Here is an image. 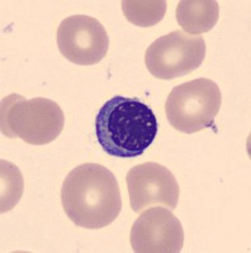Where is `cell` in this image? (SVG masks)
I'll list each match as a JSON object with an SVG mask.
<instances>
[{
	"instance_id": "6da1fadb",
	"label": "cell",
	"mask_w": 251,
	"mask_h": 253,
	"mask_svg": "<svg viewBox=\"0 0 251 253\" xmlns=\"http://www.w3.org/2000/svg\"><path fill=\"white\" fill-rule=\"evenodd\" d=\"M61 203L74 224L85 229H100L112 224L121 213L118 181L107 167L83 164L65 177Z\"/></svg>"
},
{
	"instance_id": "7a4b0ae2",
	"label": "cell",
	"mask_w": 251,
	"mask_h": 253,
	"mask_svg": "<svg viewBox=\"0 0 251 253\" xmlns=\"http://www.w3.org/2000/svg\"><path fill=\"white\" fill-rule=\"evenodd\" d=\"M157 119L137 98L114 96L105 101L96 118V135L104 152L119 158L141 156L155 141Z\"/></svg>"
},
{
	"instance_id": "3957f363",
	"label": "cell",
	"mask_w": 251,
	"mask_h": 253,
	"mask_svg": "<svg viewBox=\"0 0 251 253\" xmlns=\"http://www.w3.org/2000/svg\"><path fill=\"white\" fill-rule=\"evenodd\" d=\"M65 115L51 99H24L12 94L1 100V133L9 138H20L29 144L51 143L61 134Z\"/></svg>"
},
{
	"instance_id": "277c9868",
	"label": "cell",
	"mask_w": 251,
	"mask_h": 253,
	"mask_svg": "<svg viewBox=\"0 0 251 253\" xmlns=\"http://www.w3.org/2000/svg\"><path fill=\"white\" fill-rule=\"evenodd\" d=\"M221 104L218 85L201 78L174 87L166 99L165 112L173 128L191 134L213 126Z\"/></svg>"
},
{
	"instance_id": "5b68a950",
	"label": "cell",
	"mask_w": 251,
	"mask_h": 253,
	"mask_svg": "<svg viewBox=\"0 0 251 253\" xmlns=\"http://www.w3.org/2000/svg\"><path fill=\"white\" fill-rule=\"evenodd\" d=\"M204 57L205 41L202 36L173 31L149 46L145 53V63L155 78L173 80L198 69Z\"/></svg>"
},
{
	"instance_id": "8992f818",
	"label": "cell",
	"mask_w": 251,
	"mask_h": 253,
	"mask_svg": "<svg viewBox=\"0 0 251 253\" xmlns=\"http://www.w3.org/2000/svg\"><path fill=\"white\" fill-rule=\"evenodd\" d=\"M57 46L70 62L90 66L100 62L108 53L109 37L98 19L89 15H71L57 29Z\"/></svg>"
},
{
	"instance_id": "52a82bcc",
	"label": "cell",
	"mask_w": 251,
	"mask_h": 253,
	"mask_svg": "<svg viewBox=\"0 0 251 253\" xmlns=\"http://www.w3.org/2000/svg\"><path fill=\"white\" fill-rule=\"evenodd\" d=\"M127 187L135 213H142L153 205H162L173 211L179 202L180 189L175 176L156 162L132 167L127 173Z\"/></svg>"
},
{
	"instance_id": "ba28073f",
	"label": "cell",
	"mask_w": 251,
	"mask_h": 253,
	"mask_svg": "<svg viewBox=\"0 0 251 253\" xmlns=\"http://www.w3.org/2000/svg\"><path fill=\"white\" fill-rule=\"evenodd\" d=\"M184 246L182 223L166 208H151L133 223L131 247L136 253H179Z\"/></svg>"
},
{
	"instance_id": "9c48e42d",
	"label": "cell",
	"mask_w": 251,
	"mask_h": 253,
	"mask_svg": "<svg viewBox=\"0 0 251 253\" xmlns=\"http://www.w3.org/2000/svg\"><path fill=\"white\" fill-rule=\"evenodd\" d=\"M219 18V4L214 0H182L176 6V20L191 36L209 32Z\"/></svg>"
},
{
	"instance_id": "30bf717a",
	"label": "cell",
	"mask_w": 251,
	"mask_h": 253,
	"mask_svg": "<svg viewBox=\"0 0 251 253\" xmlns=\"http://www.w3.org/2000/svg\"><path fill=\"white\" fill-rule=\"evenodd\" d=\"M122 10L128 22L137 27H151L161 22L166 13L165 0H123Z\"/></svg>"
},
{
	"instance_id": "8fae6325",
	"label": "cell",
	"mask_w": 251,
	"mask_h": 253,
	"mask_svg": "<svg viewBox=\"0 0 251 253\" xmlns=\"http://www.w3.org/2000/svg\"><path fill=\"white\" fill-rule=\"evenodd\" d=\"M23 193V177L15 165L1 161V213L14 208Z\"/></svg>"
}]
</instances>
